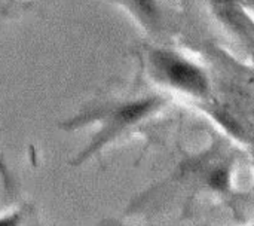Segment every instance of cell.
<instances>
[{"label": "cell", "mask_w": 254, "mask_h": 226, "mask_svg": "<svg viewBox=\"0 0 254 226\" xmlns=\"http://www.w3.org/2000/svg\"><path fill=\"white\" fill-rule=\"evenodd\" d=\"M144 25H156L161 19V9L156 0H121Z\"/></svg>", "instance_id": "3957f363"}, {"label": "cell", "mask_w": 254, "mask_h": 226, "mask_svg": "<svg viewBox=\"0 0 254 226\" xmlns=\"http://www.w3.org/2000/svg\"><path fill=\"white\" fill-rule=\"evenodd\" d=\"M149 61L155 75L167 85L193 97H205L208 94L210 82L205 72L183 55L155 49L149 54Z\"/></svg>", "instance_id": "7a4b0ae2"}, {"label": "cell", "mask_w": 254, "mask_h": 226, "mask_svg": "<svg viewBox=\"0 0 254 226\" xmlns=\"http://www.w3.org/2000/svg\"><path fill=\"white\" fill-rule=\"evenodd\" d=\"M165 104V100L158 95H150L144 98L121 101V103H107L89 110H85L76 115L73 119L61 124L65 130H76L82 125L98 122L100 128L92 136L89 145L79 152V155L70 162L71 165H80L95 153H98L106 145L116 140L124 131L132 125L144 121L152 113L158 112Z\"/></svg>", "instance_id": "6da1fadb"}, {"label": "cell", "mask_w": 254, "mask_h": 226, "mask_svg": "<svg viewBox=\"0 0 254 226\" xmlns=\"http://www.w3.org/2000/svg\"><path fill=\"white\" fill-rule=\"evenodd\" d=\"M252 226H254V224H253V225H252Z\"/></svg>", "instance_id": "52a82bcc"}, {"label": "cell", "mask_w": 254, "mask_h": 226, "mask_svg": "<svg viewBox=\"0 0 254 226\" xmlns=\"http://www.w3.org/2000/svg\"><path fill=\"white\" fill-rule=\"evenodd\" d=\"M97 226H127L118 221H113V219H106V221H101Z\"/></svg>", "instance_id": "8992f818"}, {"label": "cell", "mask_w": 254, "mask_h": 226, "mask_svg": "<svg viewBox=\"0 0 254 226\" xmlns=\"http://www.w3.org/2000/svg\"><path fill=\"white\" fill-rule=\"evenodd\" d=\"M207 183L211 189L219 191V192H226L231 186V173L226 167H217L214 168L208 177Z\"/></svg>", "instance_id": "5b68a950"}, {"label": "cell", "mask_w": 254, "mask_h": 226, "mask_svg": "<svg viewBox=\"0 0 254 226\" xmlns=\"http://www.w3.org/2000/svg\"><path fill=\"white\" fill-rule=\"evenodd\" d=\"M211 116L216 119L217 124H220L228 133H231L232 136L235 137H240L243 139L244 137V128L243 125L238 122V119L231 113L228 112L226 109H213L211 110Z\"/></svg>", "instance_id": "277c9868"}]
</instances>
